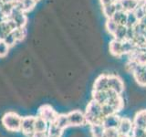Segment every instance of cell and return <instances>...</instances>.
I'll use <instances>...</instances> for the list:
<instances>
[{
    "instance_id": "20",
    "label": "cell",
    "mask_w": 146,
    "mask_h": 137,
    "mask_svg": "<svg viewBox=\"0 0 146 137\" xmlns=\"http://www.w3.org/2000/svg\"><path fill=\"white\" fill-rule=\"evenodd\" d=\"M63 132L64 131L59 129V128L57 125H55L53 122L49 123L48 131H47L48 137H61Z\"/></svg>"
},
{
    "instance_id": "15",
    "label": "cell",
    "mask_w": 146,
    "mask_h": 137,
    "mask_svg": "<svg viewBox=\"0 0 146 137\" xmlns=\"http://www.w3.org/2000/svg\"><path fill=\"white\" fill-rule=\"evenodd\" d=\"M120 121L121 117L118 114H113V115H110L104 119L102 125L104 126L105 129H107V128H116L117 129Z\"/></svg>"
},
{
    "instance_id": "18",
    "label": "cell",
    "mask_w": 146,
    "mask_h": 137,
    "mask_svg": "<svg viewBox=\"0 0 146 137\" xmlns=\"http://www.w3.org/2000/svg\"><path fill=\"white\" fill-rule=\"evenodd\" d=\"M53 123L55 125H57L59 129H61L62 131H64L66 128L70 127V122H68L67 114H59L57 116V118L55 119V121L53 122Z\"/></svg>"
},
{
    "instance_id": "12",
    "label": "cell",
    "mask_w": 146,
    "mask_h": 137,
    "mask_svg": "<svg viewBox=\"0 0 146 137\" xmlns=\"http://www.w3.org/2000/svg\"><path fill=\"white\" fill-rule=\"evenodd\" d=\"M118 3L121 10L127 13L133 12L139 7L138 0H118Z\"/></svg>"
},
{
    "instance_id": "14",
    "label": "cell",
    "mask_w": 146,
    "mask_h": 137,
    "mask_svg": "<svg viewBox=\"0 0 146 137\" xmlns=\"http://www.w3.org/2000/svg\"><path fill=\"white\" fill-rule=\"evenodd\" d=\"M128 16H129V13H127L125 11L121 10H117L114 15L111 17V19L116 23L117 25H123L126 26L127 22H128Z\"/></svg>"
},
{
    "instance_id": "7",
    "label": "cell",
    "mask_w": 146,
    "mask_h": 137,
    "mask_svg": "<svg viewBox=\"0 0 146 137\" xmlns=\"http://www.w3.org/2000/svg\"><path fill=\"white\" fill-rule=\"evenodd\" d=\"M8 18H10L11 20H13V22L16 24L17 27H26L27 22V14L21 11L20 9H18L17 7H15V8L13 9V11L11 12Z\"/></svg>"
},
{
    "instance_id": "28",
    "label": "cell",
    "mask_w": 146,
    "mask_h": 137,
    "mask_svg": "<svg viewBox=\"0 0 146 137\" xmlns=\"http://www.w3.org/2000/svg\"><path fill=\"white\" fill-rule=\"evenodd\" d=\"M35 1H36V3H38V1H40V0H35Z\"/></svg>"
},
{
    "instance_id": "24",
    "label": "cell",
    "mask_w": 146,
    "mask_h": 137,
    "mask_svg": "<svg viewBox=\"0 0 146 137\" xmlns=\"http://www.w3.org/2000/svg\"><path fill=\"white\" fill-rule=\"evenodd\" d=\"M119 134V131L116 128H107L105 129L104 137H117Z\"/></svg>"
},
{
    "instance_id": "27",
    "label": "cell",
    "mask_w": 146,
    "mask_h": 137,
    "mask_svg": "<svg viewBox=\"0 0 146 137\" xmlns=\"http://www.w3.org/2000/svg\"><path fill=\"white\" fill-rule=\"evenodd\" d=\"M117 137H131V136L130 135H126V134H120V132H119V134H118Z\"/></svg>"
},
{
    "instance_id": "1",
    "label": "cell",
    "mask_w": 146,
    "mask_h": 137,
    "mask_svg": "<svg viewBox=\"0 0 146 137\" xmlns=\"http://www.w3.org/2000/svg\"><path fill=\"white\" fill-rule=\"evenodd\" d=\"M84 114L87 124L90 125L102 124L105 119L102 112V104H100L94 100H91L88 103Z\"/></svg>"
},
{
    "instance_id": "25",
    "label": "cell",
    "mask_w": 146,
    "mask_h": 137,
    "mask_svg": "<svg viewBox=\"0 0 146 137\" xmlns=\"http://www.w3.org/2000/svg\"><path fill=\"white\" fill-rule=\"evenodd\" d=\"M31 137H48L47 132H36Z\"/></svg>"
},
{
    "instance_id": "11",
    "label": "cell",
    "mask_w": 146,
    "mask_h": 137,
    "mask_svg": "<svg viewBox=\"0 0 146 137\" xmlns=\"http://www.w3.org/2000/svg\"><path fill=\"white\" fill-rule=\"evenodd\" d=\"M36 5V2L35 0H17V1H15L16 7L20 9L21 11L26 14L33 10Z\"/></svg>"
},
{
    "instance_id": "26",
    "label": "cell",
    "mask_w": 146,
    "mask_h": 137,
    "mask_svg": "<svg viewBox=\"0 0 146 137\" xmlns=\"http://www.w3.org/2000/svg\"><path fill=\"white\" fill-rule=\"evenodd\" d=\"M100 4L102 6H105V5H108V4H111V3H114V2H117L118 0H100Z\"/></svg>"
},
{
    "instance_id": "22",
    "label": "cell",
    "mask_w": 146,
    "mask_h": 137,
    "mask_svg": "<svg viewBox=\"0 0 146 137\" xmlns=\"http://www.w3.org/2000/svg\"><path fill=\"white\" fill-rule=\"evenodd\" d=\"M117 24L115 22H114L111 18H107L106 20V24H105V27H106V29L107 31L109 32L110 34H111V36L113 35V33L115 32L116 30V27H117Z\"/></svg>"
},
{
    "instance_id": "16",
    "label": "cell",
    "mask_w": 146,
    "mask_h": 137,
    "mask_svg": "<svg viewBox=\"0 0 146 137\" xmlns=\"http://www.w3.org/2000/svg\"><path fill=\"white\" fill-rule=\"evenodd\" d=\"M120 9H121V7H120V5H119L118 1L102 6V12L104 14V16L107 18H111L114 15V13H115L117 10H120Z\"/></svg>"
},
{
    "instance_id": "6",
    "label": "cell",
    "mask_w": 146,
    "mask_h": 137,
    "mask_svg": "<svg viewBox=\"0 0 146 137\" xmlns=\"http://www.w3.org/2000/svg\"><path fill=\"white\" fill-rule=\"evenodd\" d=\"M108 85L109 89L113 90L120 95L124 91V82L118 75L108 74Z\"/></svg>"
},
{
    "instance_id": "19",
    "label": "cell",
    "mask_w": 146,
    "mask_h": 137,
    "mask_svg": "<svg viewBox=\"0 0 146 137\" xmlns=\"http://www.w3.org/2000/svg\"><path fill=\"white\" fill-rule=\"evenodd\" d=\"M48 128V123L43 120L42 118L36 116L35 122V132H47Z\"/></svg>"
},
{
    "instance_id": "5",
    "label": "cell",
    "mask_w": 146,
    "mask_h": 137,
    "mask_svg": "<svg viewBox=\"0 0 146 137\" xmlns=\"http://www.w3.org/2000/svg\"><path fill=\"white\" fill-rule=\"evenodd\" d=\"M67 117L70 122V126H80L87 124L85 114L79 110H75L67 113Z\"/></svg>"
},
{
    "instance_id": "17",
    "label": "cell",
    "mask_w": 146,
    "mask_h": 137,
    "mask_svg": "<svg viewBox=\"0 0 146 137\" xmlns=\"http://www.w3.org/2000/svg\"><path fill=\"white\" fill-rule=\"evenodd\" d=\"M132 122L135 127L146 129V110H143V111L137 112Z\"/></svg>"
},
{
    "instance_id": "8",
    "label": "cell",
    "mask_w": 146,
    "mask_h": 137,
    "mask_svg": "<svg viewBox=\"0 0 146 137\" xmlns=\"http://www.w3.org/2000/svg\"><path fill=\"white\" fill-rule=\"evenodd\" d=\"M131 73L137 83L141 87H146V64H137Z\"/></svg>"
},
{
    "instance_id": "9",
    "label": "cell",
    "mask_w": 146,
    "mask_h": 137,
    "mask_svg": "<svg viewBox=\"0 0 146 137\" xmlns=\"http://www.w3.org/2000/svg\"><path fill=\"white\" fill-rule=\"evenodd\" d=\"M17 29L15 23L10 18H7L2 23H0V40H4L5 38Z\"/></svg>"
},
{
    "instance_id": "23",
    "label": "cell",
    "mask_w": 146,
    "mask_h": 137,
    "mask_svg": "<svg viewBox=\"0 0 146 137\" xmlns=\"http://www.w3.org/2000/svg\"><path fill=\"white\" fill-rule=\"evenodd\" d=\"M10 47L5 42L4 40H0V58H5L7 55Z\"/></svg>"
},
{
    "instance_id": "21",
    "label": "cell",
    "mask_w": 146,
    "mask_h": 137,
    "mask_svg": "<svg viewBox=\"0 0 146 137\" xmlns=\"http://www.w3.org/2000/svg\"><path fill=\"white\" fill-rule=\"evenodd\" d=\"M90 131L93 137H104L105 128L102 124L90 125Z\"/></svg>"
},
{
    "instance_id": "2",
    "label": "cell",
    "mask_w": 146,
    "mask_h": 137,
    "mask_svg": "<svg viewBox=\"0 0 146 137\" xmlns=\"http://www.w3.org/2000/svg\"><path fill=\"white\" fill-rule=\"evenodd\" d=\"M1 122L5 129L8 132H21L22 117L15 112H7L5 113L1 119Z\"/></svg>"
},
{
    "instance_id": "13",
    "label": "cell",
    "mask_w": 146,
    "mask_h": 137,
    "mask_svg": "<svg viewBox=\"0 0 146 137\" xmlns=\"http://www.w3.org/2000/svg\"><path fill=\"white\" fill-rule=\"evenodd\" d=\"M109 89L108 85V74L100 75L93 84V90H105Z\"/></svg>"
},
{
    "instance_id": "4",
    "label": "cell",
    "mask_w": 146,
    "mask_h": 137,
    "mask_svg": "<svg viewBox=\"0 0 146 137\" xmlns=\"http://www.w3.org/2000/svg\"><path fill=\"white\" fill-rule=\"evenodd\" d=\"M36 116L22 117L21 132L27 137H31L35 134V122Z\"/></svg>"
},
{
    "instance_id": "3",
    "label": "cell",
    "mask_w": 146,
    "mask_h": 137,
    "mask_svg": "<svg viewBox=\"0 0 146 137\" xmlns=\"http://www.w3.org/2000/svg\"><path fill=\"white\" fill-rule=\"evenodd\" d=\"M58 115V112H57L54 110L52 106H50L48 104H44L42 106H40L38 111V115L40 118H42L45 120L48 124L55 121V119Z\"/></svg>"
},
{
    "instance_id": "10",
    "label": "cell",
    "mask_w": 146,
    "mask_h": 137,
    "mask_svg": "<svg viewBox=\"0 0 146 137\" xmlns=\"http://www.w3.org/2000/svg\"><path fill=\"white\" fill-rule=\"evenodd\" d=\"M117 129L120 134L131 136L132 129H133V122H132V121L129 118L122 117V118H121V121H120V123H119V126Z\"/></svg>"
}]
</instances>
